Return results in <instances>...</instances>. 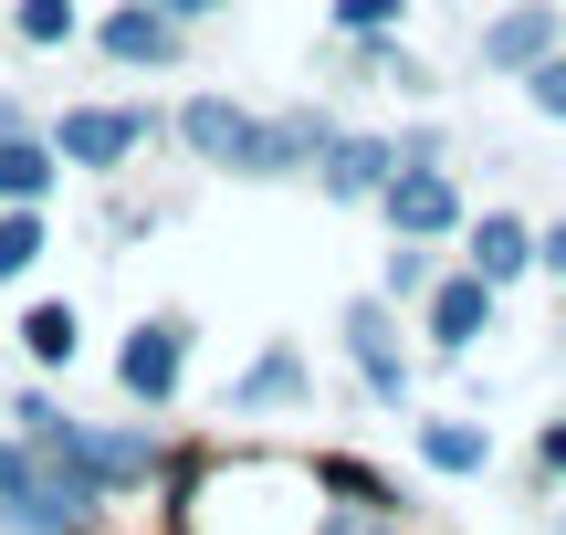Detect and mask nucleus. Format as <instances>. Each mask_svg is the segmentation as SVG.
Returning a JSON list of instances; mask_svg holds the SVG:
<instances>
[{
	"mask_svg": "<svg viewBox=\"0 0 566 535\" xmlns=\"http://www.w3.org/2000/svg\"><path fill=\"white\" fill-rule=\"evenodd\" d=\"M179 126H189V147H200V158H221V168H273V137L242 116V105H221V95H200Z\"/></svg>",
	"mask_w": 566,
	"mask_h": 535,
	"instance_id": "f257e3e1",
	"label": "nucleus"
},
{
	"mask_svg": "<svg viewBox=\"0 0 566 535\" xmlns=\"http://www.w3.org/2000/svg\"><path fill=\"white\" fill-rule=\"evenodd\" d=\"M63 158L74 168H116L126 147H147V116H126V105H84V116H63Z\"/></svg>",
	"mask_w": 566,
	"mask_h": 535,
	"instance_id": "f03ea898",
	"label": "nucleus"
},
{
	"mask_svg": "<svg viewBox=\"0 0 566 535\" xmlns=\"http://www.w3.org/2000/svg\"><path fill=\"white\" fill-rule=\"evenodd\" d=\"M388 221L420 242V231H451V221H462V200H451L441 168H399V179H388Z\"/></svg>",
	"mask_w": 566,
	"mask_h": 535,
	"instance_id": "7ed1b4c3",
	"label": "nucleus"
},
{
	"mask_svg": "<svg viewBox=\"0 0 566 535\" xmlns=\"http://www.w3.org/2000/svg\"><path fill=\"white\" fill-rule=\"evenodd\" d=\"M483 315H493V284H483V273H451V284L430 294V336H441V347H472Z\"/></svg>",
	"mask_w": 566,
	"mask_h": 535,
	"instance_id": "20e7f679",
	"label": "nucleus"
},
{
	"mask_svg": "<svg viewBox=\"0 0 566 535\" xmlns=\"http://www.w3.org/2000/svg\"><path fill=\"white\" fill-rule=\"evenodd\" d=\"M535 252H546V242H525V221H504V210H493V221L472 231V273H483V284H514V273H525Z\"/></svg>",
	"mask_w": 566,
	"mask_h": 535,
	"instance_id": "39448f33",
	"label": "nucleus"
},
{
	"mask_svg": "<svg viewBox=\"0 0 566 535\" xmlns=\"http://www.w3.org/2000/svg\"><path fill=\"white\" fill-rule=\"evenodd\" d=\"M126 389H137V399L179 389V326H137V347H126Z\"/></svg>",
	"mask_w": 566,
	"mask_h": 535,
	"instance_id": "423d86ee",
	"label": "nucleus"
},
{
	"mask_svg": "<svg viewBox=\"0 0 566 535\" xmlns=\"http://www.w3.org/2000/svg\"><path fill=\"white\" fill-rule=\"evenodd\" d=\"M399 168H388V147L378 137H346V147H325V189L336 200H357V189H388Z\"/></svg>",
	"mask_w": 566,
	"mask_h": 535,
	"instance_id": "0eeeda50",
	"label": "nucleus"
},
{
	"mask_svg": "<svg viewBox=\"0 0 566 535\" xmlns=\"http://www.w3.org/2000/svg\"><path fill=\"white\" fill-rule=\"evenodd\" d=\"M546 42H556L546 11H514V21H493V32H483V53H493V63H525V74H535V63H546Z\"/></svg>",
	"mask_w": 566,
	"mask_h": 535,
	"instance_id": "6e6552de",
	"label": "nucleus"
},
{
	"mask_svg": "<svg viewBox=\"0 0 566 535\" xmlns=\"http://www.w3.org/2000/svg\"><path fill=\"white\" fill-rule=\"evenodd\" d=\"M105 53L116 63H168V11H116L105 21Z\"/></svg>",
	"mask_w": 566,
	"mask_h": 535,
	"instance_id": "1a4fd4ad",
	"label": "nucleus"
},
{
	"mask_svg": "<svg viewBox=\"0 0 566 535\" xmlns=\"http://www.w3.org/2000/svg\"><path fill=\"white\" fill-rule=\"evenodd\" d=\"M346 336H357V368H367V389H388V399H399V357H388V315H378V305H357V315H346Z\"/></svg>",
	"mask_w": 566,
	"mask_h": 535,
	"instance_id": "9d476101",
	"label": "nucleus"
},
{
	"mask_svg": "<svg viewBox=\"0 0 566 535\" xmlns=\"http://www.w3.org/2000/svg\"><path fill=\"white\" fill-rule=\"evenodd\" d=\"M42 179H53V158H42V147L32 137H0V200H42Z\"/></svg>",
	"mask_w": 566,
	"mask_h": 535,
	"instance_id": "9b49d317",
	"label": "nucleus"
},
{
	"mask_svg": "<svg viewBox=\"0 0 566 535\" xmlns=\"http://www.w3.org/2000/svg\"><path fill=\"white\" fill-rule=\"evenodd\" d=\"M420 452L441 462V473H483V431H472V420H430Z\"/></svg>",
	"mask_w": 566,
	"mask_h": 535,
	"instance_id": "f8f14e48",
	"label": "nucleus"
},
{
	"mask_svg": "<svg viewBox=\"0 0 566 535\" xmlns=\"http://www.w3.org/2000/svg\"><path fill=\"white\" fill-rule=\"evenodd\" d=\"M21 347L63 368V357H74V305H32V315H21Z\"/></svg>",
	"mask_w": 566,
	"mask_h": 535,
	"instance_id": "ddd939ff",
	"label": "nucleus"
},
{
	"mask_svg": "<svg viewBox=\"0 0 566 535\" xmlns=\"http://www.w3.org/2000/svg\"><path fill=\"white\" fill-rule=\"evenodd\" d=\"M32 252H42V221H32V200L0 221V273H32Z\"/></svg>",
	"mask_w": 566,
	"mask_h": 535,
	"instance_id": "4468645a",
	"label": "nucleus"
},
{
	"mask_svg": "<svg viewBox=\"0 0 566 535\" xmlns=\"http://www.w3.org/2000/svg\"><path fill=\"white\" fill-rule=\"evenodd\" d=\"M294 389H304V368H294V357H263V368L242 378V410H263V399H294Z\"/></svg>",
	"mask_w": 566,
	"mask_h": 535,
	"instance_id": "2eb2a0df",
	"label": "nucleus"
},
{
	"mask_svg": "<svg viewBox=\"0 0 566 535\" xmlns=\"http://www.w3.org/2000/svg\"><path fill=\"white\" fill-rule=\"evenodd\" d=\"M74 32V0H21V42H63Z\"/></svg>",
	"mask_w": 566,
	"mask_h": 535,
	"instance_id": "dca6fc26",
	"label": "nucleus"
},
{
	"mask_svg": "<svg viewBox=\"0 0 566 535\" xmlns=\"http://www.w3.org/2000/svg\"><path fill=\"white\" fill-rule=\"evenodd\" d=\"M525 95L546 105V116H566V53H546V63H535V74H525Z\"/></svg>",
	"mask_w": 566,
	"mask_h": 535,
	"instance_id": "f3484780",
	"label": "nucleus"
},
{
	"mask_svg": "<svg viewBox=\"0 0 566 535\" xmlns=\"http://www.w3.org/2000/svg\"><path fill=\"white\" fill-rule=\"evenodd\" d=\"M388 11H399V0H336V21H346V32H378Z\"/></svg>",
	"mask_w": 566,
	"mask_h": 535,
	"instance_id": "a211bd4d",
	"label": "nucleus"
},
{
	"mask_svg": "<svg viewBox=\"0 0 566 535\" xmlns=\"http://www.w3.org/2000/svg\"><path fill=\"white\" fill-rule=\"evenodd\" d=\"M21 483H32V473H21V452H11V441H0V504H11Z\"/></svg>",
	"mask_w": 566,
	"mask_h": 535,
	"instance_id": "6ab92c4d",
	"label": "nucleus"
},
{
	"mask_svg": "<svg viewBox=\"0 0 566 535\" xmlns=\"http://www.w3.org/2000/svg\"><path fill=\"white\" fill-rule=\"evenodd\" d=\"M546 462H556V473H566V420H556V431H546Z\"/></svg>",
	"mask_w": 566,
	"mask_h": 535,
	"instance_id": "aec40b11",
	"label": "nucleus"
},
{
	"mask_svg": "<svg viewBox=\"0 0 566 535\" xmlns=\"http://www.w3.org/2000/svg\"><path fill=\"white\" fill-rule=\"evenodd\" d=\"M158 11H179V21H189V11H221V0H158Z\"/></svg>",
	"mask_w": 566,
	"mask_h": 535,
	"instance_id": "412c9836",
	"label": "nucleus"
},
{
	"mask_svg": "<svg viewBox=\"0 0 566 535\" xmlns=\"http://www.w3.org/2000/svg\"><path fill=\"white\" fill-rule=\"evenodd\" d=\"M546 263H556V273H566V231H546Z\"/></svg>",
	"mask_w": 566,
	"mask_h": 535,
	"instance_id": "4be33fe9",
	"label": "nucleus"
}]
</instances>
